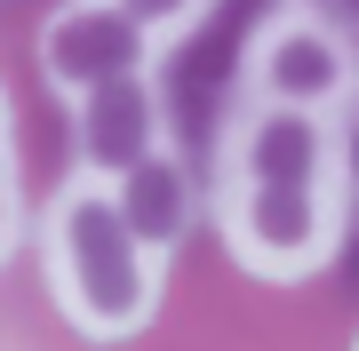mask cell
Listing matches in <instances>:
<instances>
[{"instance_id":"6da1fadb","label":"cell","mask_w":359,"mask_h":351,"mask_svg":"<svg viewBox=\"0 0 359 351\" xmlns=\"http://www.w3.org/2000/svg\"><path fill=\"white\" fill-rule=\"evenodd\" d=\"M344 112H287V104H240L224 112L216 144V232L224 256L264 287H295L327 272L344 247Z\"/></svg>"},{"instance_id":"277c9868","label":"cell","mask_w":359,"mask_h":351,"mask_svg":"<svg viewBox=\"0 0 359 351\" xmlns=\"http://www.w3.org/2000/svg\"><path fill=\"white\" fill-rule=\"evenodd\" d=\"M40 80H48L65 104H80L104 80H136L160 72V40L136 25L120 0H65V8L40 16Z\"/></svg>"},{"instance_id":"ba28073f","label":"cell","mask_w":359,"mask_h":351,"mask_svg":"<svg viewBox=\"0 0 359 351\" xmlns=\"http://www.w3.org/2000/svg\"><path fill=\"white\" fill-rule=\"evenodd\" d=\"M120 8H128L136 25H144V32H152L160 48H168V40H184V32H192L208 8H216V0H120Z\"/></svg>"},{"instance_id":"8992f818","label":"cell","mask_w":359,"mask_h":351,"mask_svg":"<svg viewBox=\"0 0 359 351\" xmlns=\"http://www.w3.org/2000/svg\"><path fill=\"white\" fill-rule=\"evenodd\" d=\"M120 200H128L136 232L152 240L160 256H184V240H192V223H200V192H192L184 152H160V160H144L136 176H120Z\"/></svg>"},{"instance_id":"52a82bcc","label":"cell","mask_w":359,"mask_h":351,"mask_svg":"<svg viewBox=\"0 0 359 351\" xmlns=\"http://www.w3.org/2000/svg\"><path fill=\"white\" fill-rule=\"evenodd\" d=\"M25 232V184H16V128H8V88H0V263L16 256Z\"/></svg>"},{"instance_id":"5b68a950","label":"cell","mask_w":359,"mask_h":351,"mask_svg":"<svg viewBox=\"0 0 359 351\" xmlns=\"http://www.w3.org/2000/svg\"><path fill=\"white\" fill-rule=\"evenodd\" d=\"M176 152L168 144V88L160 72H136V80H104V88H88L72 104V168L80 176H136L144 160Z\"/></svg>"},{"instance_id":"9c48e42d","label":"cell","mask_w":359,"mask_h":351,"mask_svg":"<svg viewBox=\"0 0 359 351\" xmlns=\"http://www.w3.org/2000/svg\"><path fill=\"white\" fill-rule=\"evenodd\" d=\"M320 8H327V16H335V25H344V32L359 40V0H320Z\"/></svg>"},{"instance_id":"3957f363","label":"cell","mask_w":359,"mask_h":351,"mask_svg":"<svg viewBox=\"0 0 359 351\" xmlns=\"http://www.w3.org/2000/svg\"><path fill=\"white\" fill-rule=\"evenodd\" d=\"M240 96L287 112H344L359 104V40L320 0H280L240 48Z\"/></svg>"},{"instance_id":"30bf717a","label":"cell","mask_w":359,"mask_h":351,"mask_svg":"<svg viewBox=\"0 0 359 351\" xmlns=\"http://www.w3.org/2000/svg\"><path fill=\"white\" fill-rule=\"evenodd\" d=\"M351 351H359V343H351Z\"/></svg>"},{"instance_id":"7a4b0ae2","label":"cell","mask_w":359,"mask_h":351,"mask_svg":"<svg viewBox=\"0 0 359 351\" xmlns=\"http://www.w3.org/2000/svg\"><path fill=\"white\" fill-rule=\"evenodd\" d=\"M40 272H48V296H56V312L72 319V336L128 343L160 312L168 256L136 232L120 184L72 168L56 184V200L40 208Z\"/></svg>"}]
</instances>
